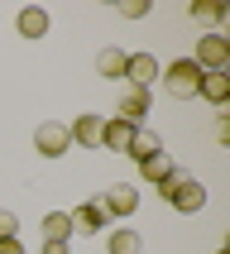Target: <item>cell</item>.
<instances>
[{"label": "cell", "instance_id": "ac0fdd59", "mask_svg": "<svg viewBox=\"0 0 230 254\" xmlns=\"http://www.w3.org/2000/svg\"><path fill=\"white\" fill-rule=\"evenodd\" d=\"M192 19H197V24H221V19H226V5H221V0H197V5H192Z\"/></svg>", "mask_w": 230, "mask_h": 254}, {"label": "cell", "instance_id": "277c9868", "mask_svg": "<svg viewBox=\"0 0 230 254\" xmlns=\"http://www.w3.org/2000/svg\"><path fill=\"white\" fill-rule=\"evenodd\" d=\"M34 149H39V158H62L72 154V134L62 120H43L39 129H34Z\"/></svg>", "mask_w": 230, "mask_h": 254}, {"label": "cell", "instance_id": "4fadbf2b", "mask_svg": "<svg viewBox=\"0 0 230 254\" xmlns=\"http://www.w3.org/2000/svg\"><path fill=\"white\" fill-rule=\"evenodd\" d=\"M125 48H101L96 53V77H106V82H115V77H125Z\"/></svg>", "mask_w": 230, "mask_h": 254}, {"label": "cell", "instance_id": "44dd1931", "mask_svg": "<svg viewBox=\"0 0 230 254\" xmlns=\"http://www.w3.org/2000/svg\"><path fill=\"white\" fill-rule=\"evenodd\" d=\"M216 139L230 144V115H216Z\"/></svg>", "mask_w": 230, "mask_h": 254}, {"label": "cell", "instance_id": "7402d4cb", "mask_svg": "<svg viewBox=\"0 0 230 254\" xmlns=\"http://www.w3.org/2000/svg\"><path fill=\"white\" fill-rule=\"evenodd\" d=\"M39 254H67V245H62V240H43Z\"/></svg>", "mask_w": 230, "mask_h": 254}, {"label": "cell", "instance_id": "9a60e30c", "mask_svg": "<svg viewBox=\"0 0 230 254\" xmlns=\"http://www.w3.org/2000/svg\"><path fill=\"white\" fill-rule=\"evenodd\" d=\"M172 173H177V168H172L168 154H154V158H144V163H139V178H144L149 187H158L163 178H172Z\"/></svg>", "mask_w": 230, "mask_h": 254}, {"label": "cell", "instance_id": "52a82bcc", "mask_svg": "<svg viewBox=\"0 0 230 254\" xmlns=\"http://www.w3.org/2000/svg\"><path fill=\"white\" fill-rule=\"evenodd\" d=\"M67 216H72V235H101V230H111V216H106L101 201H82Z\"/></svg>", "mask_w": 230, "mask_h": 254}, {"label": "cell", "instance_id": "3957f363", "mask_svg": "<svg viewBox=\"0 0 230 254\" xmlns=\"http://www.w3.org/2000/svg\"><path fill=\"white\" fill-rule=\"evenodd\" d=\"M192 63H197L201 72H230V39H226V34H216V29H211V34H201Z\"/></svg>", "mask_w": 230, "mask_h": 254}, {"label": "cell", "instance_id": "5bb4252c", "mask_svg": "<svg viewBox=\"0 0 230 254\" xmlns=\"http://www.w3.org/2000/svg\"><path fill=\"white\" fill-rule=\"evenodd\" d=\"M163 154V139H158V129H134V144H129V158L144 163V158Z\"/></svg>", "mask_w": 230, "mask_h": 254}, {"label": "cell", "instance_id": "ba28073f", "mask_svg": "<svg viewBox=\"0 0 230 254\" xmlns=\"http://www.w3.org/2000/svg\"><path fill=\"white\" fill-rule=\"evenodd\" d=\"M134 129L129 120H120V115H111L106 125H101V149H111V154H129V144H134Z\"/></svg>", "mask_w": 230, "mask_h": 254}, {"label": "cell", "instance_id": "30bf717a", "mask_svg": "<svg viewBox=\"0 0 230 254\" xmlns=\"http://www.w3.org/2000/svg\"><path fill=\"white\" fill-rule=\"evenodd\" d=\"M101 125H106V115H77V120H72L67 125V134H72V144H77V149H101Z\"/></svg>", "mask_w": 230, "mask_h": 254}, {"label": "cell", "instance_id": "5b68a950", "mask_svg": "<svg viewBox=\"0 0 230 254\" xmlns=\"http://www.w3.org/2000/svg\"><path fill=\"white\" fill-rule=\"evenodd\" d=\"M125 77H129L134 91H149V86L163 77V63H158L154 53H129V58H125Z\"/></svg>", "mask_w": 230, "mask_h": 254}, {"label": "cell", "instance_id": "7c38bea8", "mask_svg": "<svg viewBox=\"0 0 230 254\" xmlns=\"http://www.w3.org/2000/svg\"><path fill=\"white\" fill-rule=\"evenodd\" d=\"M14 29H19V39H43V34H48V10L24 5V10L14 14Z\"/></svg>", "mask_w": 230, "mask_h": 254}, {"label": "cell", "instance_id": "d6986e66", "mask_svg": "<svg viewBox=\"0 0 230 254\" xmlns=\"http://www.w3.org/2000/svg\"><path fill=\"white\" fill-rule=\"evenodd\" d=\"M115 10L125 14V19H144V14H149V0H120Z\"/></svg>", "mask_w": 230, "mask_h": 254}, {"label": "cell", "instance_id": "ffe728a7", "mask_svg": "<svg viewBox=\"0 0 230 254\" xmlns=\"http://www.w3.org/2000/svg\"><path fill=\"white\" fill-rule=\"evenodd\" d=\"M10 235H19V216H14V211H0V240H10Z\"/></svg>", "mask_w": 230, "mask_h": 254}, {"label": "cell", "instance_id": "6da1fadb", "mask_svg": "<svg viewBox=\"0 0 230 254\" xmlns=\"http://www.w3.org/2000/svg\"><path fill=\"white\" fill-rule=\"evenodd\" d=\"M154 192L168 201V206H177L182 216H192V211H201V206H206V187H201L197 178H187V173H172V178H163Z\"/></svg>", "mask_w": 230, "mask_h": 254}, {"label": "cell", "instance_id": "7a4b0ae2", "mask_svg": "<svg viewBox=\"0 0 230 254\" xmlns=\"http://www.w3.org/2000/svg\"><path fill=\"white\" fill-rule=\"evenodd\" d=\"M158 82H163V91H168L172 101H192V96H197V86H201V67L192 63V58H177V63L163 67Z\"/></svg>", "mask_w": 230, "mask_h": 254}, {"label": "cell", "instance_id": "603a6c76", "mask_svg": "<svg viewBox=\"0 0 230 254\" xmlns=\"http://www.w3.org/2000/svg\"><path fill=\"white\" fill-rule=\"evenodd\" d=\"M216 254H230V250H226V245H221V250H216Z\"/></svg>", "mask_w": 230, "mask_h": 254}, {"label": "cell", "instance_id": "8fae6325", "mask_svg": "<svg viewBox=\"0 0 230 254\" xmlns=\"http://www.w3.org/2000/svg\"><path fill=\"white\" fill-rule=\"evenodd\" d=\"M154 111V101H149V91H134V86H129L125 96H120V106H115V115H120V120H129V125H139L144 129V115Z\"/></svg>", "mask_w": 230, "mask_h": 254}, {"label": "cell", "instance_id": "8992f818", "mask_svg": "<svg viewBox=\"0 0 230 254\" xmlns=\"http://www.w3.org/2000/svg\"><path fill=\"white\" fill-rule=\"evenodd\" d=\"M96 201L106 206V216H111V221H125V216H134V211H139V192H134L129 183H115L111 192H101Z\"/></svg>", "mask_w": 230, "mask_h": 254}, {"label": "cell", "instance_id": "e0dca14e", "mask_svg": "<svg viewBox=\"0 0 230 254\" xmlns=\"http://www.w3.org/2000/svg\"><path fill=\"white\" fill-rule=\"evenodd\" d=\"M39 230H43V240H62V245H67L72 240V216L67 211H48Z\"/></svg>", "mask_w": 230, "mask_h": 254}, {"label": "cell", "instance_id": "2e32d148", "mask_svg": "<svg viewBox=\"0 0 230 254\" xmlns=\"http://www.w3.org/2000/svg\"><path fill=\"white\" fill-rule=\"evenodd\" d=\"M106 254H144L139 230H111L106 235Z\"/></svg>", "mask_w": 230, "mask_h": 254}, {"label": "cell", "instance_id": "9c48e42d", "mask_svg": "<svg viewBox=\"0 0 230 254\" xmlns=\"http://www.w3.org/2000/svg\"><path fill=\"white\" fill-rule=\"evenodd\" d=\"M197 96L206 101V106H216V111H226L230 106V72H201Z\"/></svg>", "mask_w": 230, "mask_h": 254}]
</instances>
